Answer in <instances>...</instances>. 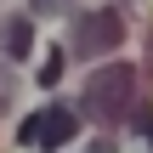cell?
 Returning a JSON list of instances; mask_svg holds the SVG:
<instances>
[{
    "instance_id": "cell-1",
    "label": "cell",
    "mask_w": 153,
    "mask_h": 153,
    "mask_svg": "<svg viewBox=\"0 0 153 153\" xmlns=\"http://www.w3.org/2000/svg\"><path fill=\"white\" fill-rule=\"evenodd\" d=\"M136 85H142V74H136L131 62H102V68L85 79V114H97V119H119V114H131Z\"/></svg>"
},
{
    "instance_id": "cell-2",
    "label": "cell",
    "mask_w": 153,
    "mask_h": 153,
    "mask_svg": "<svg viewBox=\"0 0 153 153\" xmlns=\"http://www.w3.org/2000/svg\"><path fill=\"white\" fill-rule=\"evenodd\" d=\"M119 40H125V17H119L114 6L85 11V17L74 23V51H79V57H108Z\"/></svg>"
},
{
    "instance_id": "cell-3",
    "label": "cell",
    "mask_w": 153,
    "mask_h": 153,
    "mask_svg": "<svg viewBox=\"0 0 153 153\" xmlns=\"http://www.w3.org/2000/svg\"><path fill=\"white\" fill-rule=\"evenodd\" d=\"M17 136H23L28 148H68V142L79 136V114H74V108H40V114H28V119L17 125Z\"/></svg>"
},
{
    "instance_id": "cell-4",
    "label": "cell",
    "mask_w": 153,
    "mask_h": 153,
    "mask_svg": "<svg viewBox=\"0 0 153 153\" xmlns=\"http://www.w3.org/2000/svg\"><path fill=\"white\" fill-rule=\"evenodd\" d=\"M34 51V23L23 17V11H11V17H0V57H11V62H23Z\"/></svg>"
},
{
    "instance_id": "cell-5",
    "label": "cell",
    "mask_w": 153,
    "mask_h": 153,
    "mask_svg": "<svg viewBox=\"0 0 153 153\" xmlns=\"http://www.w3.org/2000/svg\"><path fill=\"white\" fill-rule=\"evenodd\" d=\"M57 79H62V57H57V51H51V57H45V62H40V85H45V91H51V85H57Z\"/></svg>"
},
{
    "instance_id": "cell-6",
    "label": "cell",
    "mask_w": 153,
    "mask_h": 153,
    "mask_svg": "<svg viewBox=\"0 0 153 153\" xmlns=\"http://www.w3.org/2000/svg\"><path fill=\"white\" fill-rule=\"evenodd\" d=\"M6 108H11V74L0 68V114H6Z\"/></svg>"
},
{
    "instance_id": "cell-7",
    "label": "cell",
    "mask_w": 153,
    "mask_h": 153,
    "mask_svg": "<svg viewBox=\"0 0 153 153\" xmlns=\"http://www.w3.org/2000/svg\"><path fill=\"white\" fill-rule=\"evenodd\" d=\"M45 6H62V0H40V11H45Z\"/></svg>"
}]
</instances>
